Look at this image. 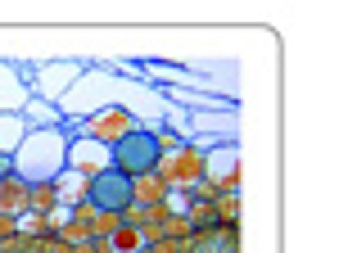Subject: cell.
I'll return each instance as SVG.
<instances>
[{"instance_id": "cell-8", "label": "cell", "mask_w": 357, "mask_h": 253, "mask_svg": "<svg viewBox=\"0 0 357 253\" xmlns=\"http://www.w3.org/2000/svg\"><path fill=\"white\" fill-rule=\"evenodd\" d=\"M0 213H9V217H14V213H32V185L18 172L0 181Z\"/></svg>"}, {"instance_id": "cell-2", "label": "cell", "mask_w": 357, "mask_h": 253, "mask_svg": "<svg viewBox=\"0 0 357 253\" xmlns=\"http://www.w3.org/2000/svg\"><path fill=\"white\" fill-rule=\"evenodd\" d=\"M86 77V63L82 59H45V63H36V82H32V91H36V100H50V105H63V100L77 91V82Z\"/></svg>"}, {"instance_id": "cell-5", "label": "cell", "mask_w": 357, "mask_h": 253, "mask_svg": "<svg viewBox=\"0 0 357 253\" xmlns=\"http://www.w3.org/2000/svg\"><path fill=\"white\" fill-rule=\"evenodd\" d=\"M68 167L96 181V176L114 172V145H100V140H91V136H77L73 149H68Z\"/></svg>"}, {"instance_id": "cell-12", "label": "cell", "mask_w": 357, "mask_h": 253, "mask_svg": "<svg viewBox=\"0 0 357 253\" xmlns=\"http://www.w3.org/2000/svg\"><path fill=\"white\" fill-rule=\"evenodd\" d=\"M131 194H136V204L145 208V204H163L167 199V181L158 172H149V176H136L131 181Z\"/></svg>"}, {"instance_id": "cell-3", "label": "cell", "mask_w": 357, "mask_h": 253, "mask_svg": "<svg viewBox=\"0 0 357 253\" xmlns=\"http://www.w3.org/2000/svg\"><path fill=\"white\" fill-rule=\"evenodd\" d=\"M158 163H163V149H158V136L149 127H140L136 136H127L122 145H114V167L127 172L131 181H136V176H149Z\"/></svg>"}, {"instance_id": "cell-9", "label": "cell", "mask_w": 357, "mask_h": 253, "mask_svg": "<svg viewBox=\"0 0 357 253\" xmlns=\"http://www.w3.org/2000/svg\"><path fill=\"white\" fill-rule=\"evenodd\" d=\"M23 118H27V127H32V131H54V127H63V109L50 105V100H36V95L27 100Z\"/></svg>"}, {"instance_id": "cell-14", "label": "cell", "mask_w": 357, "mask_h": 253, "mask_svg": "<svg viewBox=\"0 0 357 253\" xmlns=\"http://www.w3.org/2000/svg\"><path fill=\"white\" fill-rule=\"evenodd\" d=\"M59 204V185L54 181H45V185H32V213H45V208H54ZM63 208V204H59Z\"/></svg>"}, {"instance_id": "cell-1", "label": "cell", "mask_w": 357, "mask_h": 253, "mask_svg": "<svg viewBox=\"0 0 357 253\" xmlns=\"http://www.w3.org/2000/svg\"><path fill=\"white\" fill-rule=\"evenodd\" d=\"M68 149L73 140L63 136V127L54 131H27L23 149L14 154V167L27 185H45V181H59L68 172Z\"/></svg>"}, {"instance_id": "cell-7", "label": "cell", "mask_w": 357, "mask_h": 253, "mask_svg": "<svg viewBox=\"0 0 357 253\" xmlns=\"http://www.w3.org/2000/svg\"><path fill=\"white\" fill-rule=\"evenodd\" d=\"M32 82L23 77L18 59H0V114H23L27 100H32Z\"/></svg>"}, {"instance_id": "cell-15", "label": "cell", "mask_w": 357, "mask_h": 253, "mask_svg": "<svg viewBox=\"0 0 357 253\" xmlns=\"http://www.w3.org/2000/svg\"><path fill=\"white\" fill-rule=\"evenodd\" d=\"M122 222H127L122 213H105V208H100V217L91 222V236H109V240H114V231L122 227Z\"/></svg>"}, {"instance_id": "cell-13", "label": "cell", "mask_w": 357, "mask_h": 253, "mask_svg": "<svg viewBox=\"0 0 357 253\" xmlns=\"http://www.w3.org/2000/svg\"><path fill=\"white\" fill-rule=\"evenodd\" d=\"M140 227H131V222H122V227L114 231V240H109V245H114V253H131V249H140Z\"/></svg>"}, {"instance_id": "cell-4", "label": "cell", "mask_w": 357, "mask_h": 253, "mask_svg": "<svg viewBox=\"0 0 357 253\" xmlns=\"http://www.w3.org/2000/svg\"><path fill=\"white\" fill-rule=\"evenodd\" d=\"M140 127L145 123H140V114L131 105H105V109H96V114L86 118V136L100 140V145H122V140L136 136Z\"/></svg>"}, {"instance_id": "cell-10", "label": "cell", "mask_w": 357, "mask_h": 253, "mask_svg": "<svg viewBox=\"0 0 357 253\" xmlns=\"http://www.w3.org/2000/svg\"><path fill=\"white\" fill-rule=\"evenodd\" d=\"M54 185H59V204H63V208H77V204H86V199H91V185H96V181L68 167V172H63Z\"/></svg>"}, {"instance_id": "cell-16", "label": "cell", "mask_w": 357, "mask_h": 253, "mask_svg": "<svg viewBox=\"0 0 357 253\" xmlns=\"http://www.w3.org/2000/svg\"><path fill=\"white\" fill-rule=\"evenodd\" d=\"M18 167H14V154H0V181H5V176H14Z\"/></svg>"}, {"instance_id": "cell-6", "label": "cell", "mask_w": 357, "mask_h": 253, "mask_svg": "<svg viewBox=\"0 0 357 253\" xmlns=\"http://www.w3.org/2000/svg\"><path fill=\"white\" fill-rule=\"evenodd\" d=\"M91 199H96V208H105V213H127L131 204H136V194H131V176L118 172V167L105 172V176H96Z\"/></svg>"}, {"instance_id": "cell-11", "label": "cell", "mask_w": 357, "mask_h": 253, "mask_svg": "<svg viewBox=\"0 0 357 253\" xmlns=\"http://www.w3.org/2000/svg\"><path fill=\"white\" fill-rule=\"evenodd\" d=\"M27 118L23 114H0V154H18L27 140Z\"/></svg>"}]
</instances>
